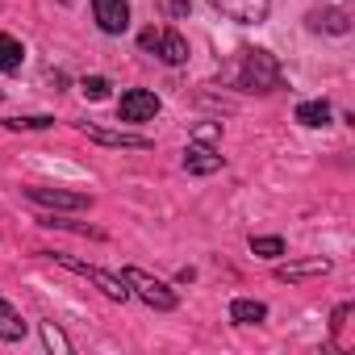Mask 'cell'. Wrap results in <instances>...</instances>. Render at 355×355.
I'll return each mask as SVG.
<instances>
[{
    "label": "cell",
    "mask_w": 355,
    "mask_h": 355,
    "mask_svg": "<svg viewBox=\"0 0 355 355\" xmlns=\"http://www.w3.org/2000/svg\"><path fill=\"white\" fill-rule=\"evenodd\" d=\"M247 92H272L280 84V67L268 51H243L239 59V76H234Z\"/></svg>",
    "instance_id": "obj_1"
},
{
    "label": "cell",
    "mask_w": 355,
    "mask_h": 355,
    "mask_svg": "<svg viewBox=\"0 0 355 355\" xmlns=\"http://www.w3.org/2000/svg\"><path fill=\"white\" fill-rule=\"evenodd\" d=\"M63 268H71V272H80V276H88L109 301H125L130 297V284H125V276H109L105 268H92V263H80V259H71V255H55Z\"/></svg>",
    "instance_id": "obj_2"
},
{
    "label": "cell",
    "mask_w": 355,
    "mask_h": 355,
    "mask_svg": "<svg viewBox=\"0 0 355 355\" xmlns=\"http://www.w3.org/2000/svg\"><path fill=\"white\" fill-rule=\"evenodd\" d=\"M125 284H130V293H138L146 305H155V309H175V293H171L163 280L146 276L142 268H125Z\"/></svg>",
    "instance_id": "obj_3"
},
{
    "label": "cell",
    "mask_w": 355,
    "mask_h": 355,
    "mask_svg": "<svg viewBox=\"0 0 355 355\" xmlns=\"http://www.w3.org/2000/svg\"><path fill=\"white\" fill-rule=\"evenodd\" d=\"M209 5H214L222 17L239 21V26H259V21H268L272 0H209Z\"/></svg>",
    "instance_id": "obj_4"
},
{
    "label": "cell",
    "mask_w": 355,
    "mask_h": 355,
    "mask_svg": "<svg viewBox=\"0 0 355 355\" xmlns=\"http://www.w3.org/2000/svg\"><path fill=\"white\" fill-rule=\"evenodd\" d=\"M159 113V96L150 88H130L121 92V105H117V121H150Z\"/></svg>",
    "instance_id": "obj_5"
},
{
    "label": "cell",
    "mask_w": 355,
    "mask_h": 355,
    "mask_svg": "<svg viewBox=\"0 0 355 355\" xmlns=\"http://www.w3.org/2000/svg\"><path fill=\"white\" fill-rule=\"evenodd\" d=\"M92 13H96V26L105 34H125L130 30V5L125 0H92Z\"/></svg>",
    "instance_id": "obj_6"
},
{
    "label": "cell",
    "mask_w": 355,
    "mask_h": 355,
    "mask_svg": "<svg viewBox=\"0 0 355 355\" xmlns=\"http://www.w3.org/2000/svg\"><path fill=\"white\" fill-rule=\"evenodd\" d=\"M80 130H84L92 142H101V146H130V150H150V146H155V142H150V138H142V134H117V130L88 125V121H80Z\"/></svg>",
    "instance_id": "obj_7"
},
{
    "label": "cell",
    "mask_w": 355,
    "mask_h": 355,
    "mask_svg": "<svg viewBox=\"0 0 355 355\" xmlns=\"http://www.w3.org/2000/svg\"><path fill=\"white\" fill-rule=\"evenodd\" d=\"M34 205H51V209H88L84 193H63V189H30L26 193Z\"/></svg>",
    "instance_id": "obj_8"
},
{
    "label": "cell",
    "mask_w": 355,
    "mask_h": 355,
    "mask_svg": "<svg viewBox=\"0 0 355 355\" xmlns=\"http://www.w3.org/2000/svg\"><path fill=\"white\" fill-rule=\"evenodd\" d=\"M155 55H159L167 67H180V63H189V42H184L180 34H175V30H159Z\"/></svg>",
    "instance_id": "obj_9"
},
{
    "label": "cell",
    "mask_w": 355,
    "mask_h": 355,
    "mask_svg": "<svg viewBox=\"0 0 355 355\" xmlns=\"http://www.w3.org/2000/svg\"><path fill=\"white\" fill-rule=\"evenodd\" d=\"M222 155L214 150V146H201V142H193L189 150H184V167L193 171V175H209V171H222Z\"/></svg>",
    "instance_id": "obj_10"
},
{
    "label": "cell",
    "mask_w": 355,
    "mask_h": 355,
    "mask_svg": "<svg viewBox=\"0 0 355 355\" xmlns=\"http://www.w3.org/2000/svg\"><path fill=\"white\" fill-rule=\"evenodd\" d=\"M330 272V259H301V263H284V268H276V280H288V284H297V280H309V276H326Z\"/></svg>",
    "instance_id": "obj_11"
},
{
    "label": "cell",
    "mask_w": 355,
    "mask_h": 355,
    "mask_svg": "<svg viewBox=\"0 0 355 355\" xmlns=\"http://www.w3.org/2000/svg\"><path fill=\"white\" fill-rule=\"evenodd\" d=\"M263 318H268V305H263V301L239 297V301L230 305V322H239V326H259Z\"/></svg>",
    "instance_id": "obj_12"
},
{
    "label": "cell",
    "mask_w": 355,
    "mask_h": 355,
    "mask_svg": "<svg viewBox=\"0 0 355 355\" xmlns=\"http://www.w3.org/2000/svg\"><path fill=\"white\" fill-rule=\"evenodd\" d=\"M21 59H26V46L13 38V34H0V71H21Z\"/></svg>",
    "instance_id": "obj_13"
},
{
    "label": "cell",
    "mask_w": 355,
    "mask_h": 355,
    "mask_svg": "<svg viewBox=\"0 0 355 355\" xmlns=\"http://www.w3.org/2000/svg\"><path fill=\"white\" fill-rule=\"evenodd\" d=\"M0 338H5V343L26 338V322H21V313H17L9 301H0Z\"/></svg>",
    "instance_id": "obj_14"
},
{
    "label": "cell",
    "mask_w": 355,
    "mask_h": 355,
    "mask_svg": "<svg viewBox=\"0 0 355 355\" xmlns=\"http://www.w3.org/2000/svg\"><path fill=\"white\" fill-rule=\"evenodd\" d=\"M351 318H355V305H338V309H334V322H330L334 343H338L343 351H351V347H355V338L347 334V330H351Z\"/></svg>",
    "instance_id": "obj_15"
},
{
    "label": "cell",
    "mask_w": 355,
    "mask_h": 355,
    "mask_svg": "<svg viewBox=\"0 0 355 355\" xmlns=\"http://www.w3.org/2000/svg\"><path fill=\"white\" fill-rule=\"evenodd\" d=\"M297 121L318 130V125L330 121V105H326V101H305V105H297Z\"/></svg>",
    "instance_id": "obj_16"
},
{
    "label": "cell",
    "mask_w": 355,
    "mask_h": 355,
    "mask_svg": "<svg viewBox=\"0 0 355 355\" xmlns=\"http://www.w3.org/2000/svg\"><path fill=\"white\" fill-rule=\"evenodd\" d=\"M42 338H46V347L51 351H59V355H71V338L55 326V322H42Z\"/></svg>",
    "instance_id": "obj_17"
},
{
    "label": "cell",
    "mask_w": 355,
    "mask_h": 355,
    "mask_svg": "<svg viewBox=\"0 0 355 355\" xmlns=\"http://www.w3.org/2000/svg\"><path fill=\"white\" fill-rule=\"evenodd\" d=\"M251 251L263 255V259H276V255H284V239H276V234H268V239H251Z\"/></svg>",
    "instance_id": "obj_18"
},
{
    "label": "cell",
    "mask_w": 355,
    "mask_h": 355,
    "mask_svg": "<svg viewBox=\"0 0 355 355\" xmlns=\"http://www.w3.org/2000/svg\"><path fill=\"white\" fill-rule=\"evenodd\" d=\"M80 92H84L88 101H105V96H109V80H105V76H88V80L80 84Z\"/></svg>",
    "instance_id": "obj_19"
},
{
    "label": "cell",
    "mask_w": 355,
    "mask_h": 355,
    "mask_svg": "<svg viewBox=\"0 0 355 355\" xmlns=\"http://www.w3.org/2000/svg\"><path fill=\"white\" fill-rule=\"evenodd\" d=\"M5 125L9 130H46V125H55V117H5Z\"/></svg>",
    "instance_id": "obj_20"
},
{
    "label": "cell",
    "mask_w": 355,
    "mask_h": 355,
    "mask_svg": "<svg viewBox=\"0 0 355 355\" xmlns=\"http://www.w3.org/2000/svg\"><path fill=\"white\" fill-rule=\"evenodd\" d=\"M159 9H163L167 17H189L193 5H189V0H159Z\"/></svg>",
    "instance_id": "obj_21"
},
{
    "label": "cell",
    "mask_w": 355,
    "mask_h": 355,
    "mask_svg": "<svg viewBox=\"0 0 355 355\" xmlns=\"http://www.w3.org/2000/svg\"><path fill=\"white\" fill-rule=\"evenodd\" d=\"M318 21H326V30H330V34H347V17H343V13H326V17H313V26H318Z\"/></svg>",
    "instance_id": "obj_22"
},
{
    "label": "cell",
    "mask_w": 355,
    "mask_h": 355,
    "mask_svg": "<svg viewBox=\"0 0 355 355\" xmlns=\"http://www.w3.org/2000/svg\"><path fill=\"white\" fill-rule=\"evenodd\" d=\"M218 134H222V130H218V125H197V138H205V142H214V138H218Z\"/></svg>",
    "instance_id": "obj_23"
},
{
    "label": "cell",
    "mask_w": 355,
    "mask_h": 355,
    "mask_svg": "<svg viewBox=\"0 0 355 355\" xmlns=\"http://www.w3.org/2000/svg\"><path fill=\"white\" fill-rule=\"evenodd\" d=\"M0 96H5V92H0Z\"/></svg>",
    "instance_id": "obj_24"
}]
</instances>
